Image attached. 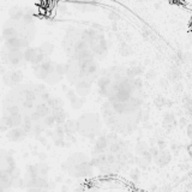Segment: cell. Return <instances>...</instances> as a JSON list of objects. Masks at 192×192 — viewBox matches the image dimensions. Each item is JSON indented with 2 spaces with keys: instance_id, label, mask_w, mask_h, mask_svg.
Returning a JSON list of instances; mask_svg holds the SVG:
<instances>
[{
  "instance_id": "1",
  "label": "cell",
  "mask_w": 192,
  "mask_h": 192,
  "mask_svg": "<svg viewBox=\"0 0 192 192\" xmlns=\"http://www.w3.org/2000/svg\"><path fill=\"white\" fill-rule=\"evenodd\" d=\"M27 135V132L23 130V129H19V127H13L7 132V138L11 140V142H19L24 139Z\"/></svg>"
},
{
  "instance_id": "2",
  "label": "cell",
  "mask_w": 192,
  "mask_h": 192,
  "mask_svg": "<svg viewBox=\"0 0 192 192\" xmlns=\"http://www.w3.org/2000/svg\"><path fill=\"white\" fill-rule=\"evenodd\" d=\"M163 126L166 127L167 131H172L175 129L177 126V121H175V116L170 112H166L163 114Z\"/></svg>"
},
{
  "instance_id": "3",
  "label": "cell",
  "mask_w": 192,
  "mask_h": 192,
  "mask_svg": "<svg viewBox=\"0 0 192 192\" xmlns=\"http://www.w3.org/2000/svg\"><path fill=\"white\" fill-rule=\"evenodd\" d=\"M22 78H23V73L21 71H11L5 76V82L10 85H13L19 83Z\"/></svg>"
},
{
  "instance_id": "4",
  "label": "cell",
  "mask_w": 192,
  "mask_h": 192,
  "mask_svg": "<svg viewBox=\"0 0 192 192\" xmlns=\"http://www.w3.org/2000/svg\"><path fill=\"white\" fill-rule=\"evenodd\" d=\"M7 58L8 62H11L12 65H18L24 58V53H22L19 49H10Z\"/></svg>"
},
{
  "instance_id": "5",
  "label": "cell",
  "mask_w": 192,
  "mask_h": 192,
  "mask_svg": "<svg viewBox=\"0 0 192 192\" xmlns=\"http://www.w3.org/2000/svg\"><path fill=\"white\" fill-rule=\"evenodd\" d=\"M170 160H172L170 153L167 151V150H161L160 155H159L157 159H156V162H157V165H159L160 167H163V166L168 165L169 162H170Z\"/></svg>"
},
{
  "instance_id": "6",
  "label": "cell",
  "mask_w": 192,
  "mask_h": 192,
  "mask_svg": "<svg viewBox=\"0 0 192 192\" xmlns=\"http://www.w3.org/2000/svg\"><path fill=\"white\" fill-rule=\"evenodd\" d=\"M10 17H11V19H13V21H17V22H21L22 21V18H23L24 16V8L22 7H18V6H15V7H12L10 10Z\"/></svg>"
},
{
  "instance_id": "7",
  "label": "cell",
  "mask_w": 192,
  "mask_h": 192,
  "mask_svg": "<svg viewBox=\"0 0 192 192\" xmlns=\"http://www.w3.org/2000/svg\"><path fill=\"white\" fill-rule=\"evenodd\" d=\"M79 126V124L77 123L76 120H69L67 123L64 124V127H65V132L67 133V135H71V133H73V132H76L78 131V127Z\"/></svg>"
},
{
  "instance_id": "8",
  "label": "cell",
  "mask_w": 192,
  "mask_h": 192,
  "mask_svg": "<svg viewBox=\"0 0 192 192\" xmlns=\"http://www.w3.org/2000/svg\"><path fill=\"white\" fill-rule=\"evenodd\" d=\"M38 49L36 48H27L25 49V52H24V59L27 60V62H32L35 60V58H36V55L38 54Z\"/></svg>"
},
{
  "instance_id": "9",
  "label": "cell",
  "mask_w": 192,
  "mask_h": 192,
  "mask_svg": "<svg viewBox=\"0 0 192 192\" xmlns=\"http://www.w3.org/2000/svg\"><path fill=\"white\" fill-rule=\"evenodd\" d=\"M167 77H168V81L173 82V83H178L179 79H180V77H181V73H180V71H179L177 67H172V69L168 71Z\"/></svg>"
},
{
  "instance_id": "10",
  "label": "cell",
  "mask_w": 192,
  "mask_h": 192,
  "mask_svg": "<svg viewBox=\"0 0 192 192\" xmlns=\"http://www.w3.org/2000/svg\"><path fill=\"white\" fill-rule=\"evenodd\" d=\"M54 116V119H55V121H57V124H62L65 123V120H66V116H67V114H66V112L64 111V109H58V111H53V114H52Z\"/></svg>"
},
{
  "instance_id": "11",
  "label": "cell",
  "mask_w": 192,
  "mask_h": 192,
  "mask_svg": "<svg viewBox=\"0 0 192 192\" xmlns=\"http://www.w3.org/2000/svg\"><path fill=\"white\" fill-rule=\"evenodd\" d=\"M127 76L131 77V78H135V77L139 76L143 73V66H139V65H136V66H131L130 69L127 70Z\"/></svg>"
},
{
  "instance_id": "12",
  "label": "cell",
  "mask_w": 192,
  "mask_h": 192,
  "mask_svg": "<svg viewBox=\"0 0 192 192\" xmlns=\"http://www.w3.org/2000/svg\"><path fill=\"white\" fill-rule=\"evenodd\" d=\"M40 52L43 54L45 57H48V55H51L52 52H53L54 47L52 43H49V42H45V43H42L41 46H40Z\"/></svg>"
},
{
  "instance_id": "13",
  "label": "cell",
  "mask_w": 192,
  "mask_h": 192,
  "mask_svg": "<svg viewBox=\"0 0 192 192\" xmlns=\"http://www.w3.org/2000/svg\"><path fill=\"white\" fill-rule=\"evenodd\" d=\"M36 112H37V113L41 115V116L46 118V116H48V115H49V112H51V107H49L47 103H41V105H38L37 107H36Z\"/></svg>"
},
{
  "instance_id": "14",
  "label": "cell",
  "mask_w": 192,
  "mask_h": 192,
  "mask_svg": "<svg viewBox=\"0 0 192 192\" xmlns=\"http://www.w3.org/2000/svg\"><path fill=\"white\" fill-rule=\"evenodd\" d=\"M49 107L52 108L53 111H58V109H62V106H64V103H62V101L60 99H53L52 97V100L49 101L48 103H47Z\"/></svg>"
},
{
  "instance_id": "15",
  "label": "cell",
  "mask_w": 192,
  "mask_h": 192,
  "mask_svg": "<svg viewBox=\"0 0 192 192\" xmlns=\"http://www.w3.org/2000/svg\"><path fill=\"white\" fill-rule=\"evenodd\" d=\"M27 173H28V175L30 177V179H36V178H38V175H40V174H38L37 166H34V165L27 167Z\"/></svg>"
},
{
  "instance_id": "16",
  "label": "cell",
  "mask_w": 192,
  "mask_h": 192,
  "mask_svg": "<svg viewBox=\"0 0 192 192\" xmlns=\"http://www.w3.org/2000/svg\"><path fill=\"white\" fill-rule=\"evenodd\" d=\"M112 83V81H111V78L109 77H102L99 79V88L100 89H108L109 88V85Z\"/></svg>"
},
{
  "instance_id": "17",
  "label": "cell",
  "mask_w": 192,
  "mask_h": 192,
  "mask_svg": "<svg viewBox=\"0 0 192 192\" xmlns=\"http://www.w3.org/2000/svg\"><path fill=\"white\" fill-rule=\"evenodd\" d=\"M167 103H168V100H167L166 97H163V96H157V97L155 99V101H154L155 107H157V108L165 107V106H167Z\"/></svg>"
},
{
  "instance_id": "18",
  "label": "cell",
  "mask_w": 192,
  "mask_h": 192,
  "mask_svg": "<svg viewBox=\"0 0 192 192\" xmlns=\"http://www.w3.org/2000/svg\"><path fill=\"white\" fill-rule=\"evenodd\" d=\"M119 51H120V54L124 55V57H129V55L132 54V48H131L127 43H121Z\"/></svg>"
},
{
  "instance_id": "19",
  "label": "cell",
  "mask_w": 192,
  "mask_h": 192,
  "mask_svg": "<svg viewBox=\"0 0 192 192\" xmlns=\"http://www.w3.org/2000/svg\"><path fill=\"white\" fill-rule=\"evenodd\" d=\"M108 142H109V139H108V137H106V136H101V137H99L97 138V140H96V145L100 146L101 149H106V146L108 145Z\"/></svg>"
},
{
  "instance_id": "20",
  "label": "cell",
  "mask_w": 192,
  "mask_h": 192,
  "mask_svg": "<svg viewBox=\"0 0 192 192\" xmlns=\"http://www.w3.org/2000/svg\"><path fill=\"white\" fill-rule=\"evenodd\" d=\"M121 149H123V148H121V144H120V140L113 142V143H111V145H109V150H111V153L112 154H118Z\"/></svg>"
},
{
  "instance_id": "21",
  "label": "cell",
  "mask_w": 192,
  "mask_h": 192,
  "mask_svg": "<svg viewBox=\"0 0 192 192\" xmlns=\"http://www.w3.org/2000/svg\"><path fill=\"white\" fill-rule=\"evenodd\" d=\"M131 85H132V89H142L143 81L140 78H133V79H131Z\"/></svg>"
},
{
  "instance_id": "22",
  "label": "cell",
  "mask_w": 192,
  "mask_h": 192,
  "mask_svg": "<svg viewBox=\"0 0 192 192\" xmlns=\"http://www.w3.org/2000/svg\"><path fill=\"white\" fill-rule=\"evenodd\" d=\"M55 72H57L58 75L62 76L64 73L67 72V65H64V64H57V65H55Z\"/></svg>"
},
{
  "instance_id": "23",
  "label": "cell",
  "mask_w": 192,
  "mask_h": 192,
  "mask_svg": "<svg viewBox=\"0 0 192 192\" xmlns=\"http://www.w3.org/2000/svg\"><path fill=\"white\" fill-rule=\"evenodd\" d=\"M136 150H137V153H138L139 155H142L144 151L149 150V148L146 145V143H144V142H139L138 144H137V146H136Z\"/></svg>"
},
{
  "instance_id": "24",
  "label": "cell",
  "mask_w": 192,
  "mask_h": 192,
  "mask_svg": "<svg viewBox=\"0 0 192 192\" xmlns=\"http://www.w3.org/2000/svg\"><path fill=\"white\" fill-rule=\"evenodd\" d=\"M60 79H62V76L58 75L57 72H54V73H52V75L48 76V78H47L46 81L47 82H49V83H55V82H59Z\"/></svg>"
},
{
  "instance_id": "25",
  "label": "cell",
  "mask_w": 192,
  "mask_h": 192,
  "mask_svg": "<svg viewBox=\"0 0 192 192\" xmlns=\"http://www.w3.org/2000/svg\"><path fill=\"white\" fill-rule=\"evenodd\" d=\"M43 123H45V125L48 126V127H52L57 121H55V119H54L53 115H48V116H46V118L43 119Z\"/></svg>"
},
{
  "instance_id": "26",
  "label": "cell",
  "mask_w": 192,
  "mask_h": 192,
  "mask_svg": "<svg viewBox=\"0 0 192 192\" xmlns=\"http://www.w3.org/2000/svg\"><path fill=\"white\" fill-rule=\"evenodd\" d=\"M139 168H136V169H133V170H131V173H130V178H131V180L132 181H135V183H137L138 181V179H139Z\"/></svg>"
},
{
  "instance_id": "27",
  "label": "cell",
  "mask_w": 192,
  "mask_h": 192,
  "mask_svg": "<svg viewBox=\"0 0 192 192\" xmlns=\"http://www.w3.org/2000/svg\"><path fill=\"white\" fill-rule=\"evenodd\" d=\"M149 153L151 154L154 159H157V156L160 155L161 150L159 149V146H149Z\"/></svg>"
},
{
  "instance_id": "28",
  "label": "cell",
  "mask_w": 192,
  "mask_h": 192,
  "mask_svg": "<svg viewBox=\"0 0 192 192\" xmlns=\"http://www.w3.org/2000/svg\"><path fill=\"white\" fill-rule=\"evenodd\" d=\"M136 163H137V166H138V168L140 169H146V167H148V165H149V162L145 161L143 157H139V159H137V161H136Z\"/></svg>"
},
{
  "instance_id": "29",
  "label": "cell",
  "mask_w": 192,
  "mask_h": 192,
  "mask_svg": "<svg viewBox=\"0 0 192 192\" xmlns=\"http://www.w3.org/2000/svg\"><path fill=\"white\" fill-rule=\"evenodd\" d=\"M38 168V174L40 175H46L47 173H48V170H49V168H48V166L47 165H45V163H42V165H40V166H37Z\"/></svg>"
},
{
  "instance_id": "30",
  "label": "cell",
  "mask_w": 192,
  "mask_h": 192,
  "mask_svg": "<svg viewBox=\"0 0 192 192\" xmlns=\"http://www.w3.org/2000/svg\"><path fill=\"white\" fill-rule=\"evenodd\" d=\"M90 165H91V167H99L100 168L101 166H102V162H101L99 156H94L91 159V161H90Z\"/></svg>"
},
{
  "instance_id": "31",
  "label": "cell",
  "mask_w": 192,
  "mask_h": 192,
  "mask_svg": "<svg viewBox=\"0 0 192 192\" xmlns=\"http://www.w3.org/2000/svg\"><path fill=\"white\" fill-rule=\"evenodd\" d=\"M12 185H13L15 187L22 189V187H24V185H27V183H25L24 180H22V179H18V178H16V179H13V183H12Z\"/></svg>"
},
{
  "instance_id": "32",
  "label": "cell",
  "mask_w": 192,
  "mask_h": 192,
  "mask_svg": "<svg viewBox=\"0 0 192 192\" xmlns=\"http://www.w3.org/2000/svg\"><path fill=\"white\" fill-rule=\"evenodd\" d=\"M71 103H72V106H73V107L75 108H79L81 107V106H82V105H83V100H82V99H79V97H75V99H73V100L71 101Z\"/></svg>"
},
{
  "instance_id": "33",
  "label": "cell",
  "mask_w": 192,
  "mask_h": 192,
  "mask_svg": "<svg viewBox=\"0 0 192 192\" xmlns=\"http://www.w3.org/2000/svg\"><path fill=\"white\" fill-rule=\"evenodd\" d=\"M32 131H34V135H35V136H38V135H40V133L43 131V127H42V126H41V125L37 123L36 125H34V127H32Z\"/></svg>"
},
{
  "instance_id": "34",
  "label": "cell",
  "mask_w": 192,
  "mask_h": 192,
  "mask_svg": "<svg viewBox=\"0 0 192 192\" xmlns=\"http://www.w3.org/2000/svg\"><path fill=\"white\" fill-rule=\"evenodd\" d=\"M7 111H8V113H10V115L19 114V107H18V106H11Z\"/></svg>"
},
{
  "instance_id": "35",
  "label": "cell",
  "mask_w": 192,
  "mask_h": 192,
  "mask_svg": "<svg viewBox=\"0 0 192 192\" xmlns=\"http://www.w3.org/2000/svg\"><path fill=\"white\" fill-rule=\"evenodd\" d=\"M34 91L36 92V94H40V95H42V94H45V85H36V86H35V90H34Z\"/></svg>"
},
{
  "instance_id": "36",
  "label": "cell",
  "mask_w": 192,
  "mask_h": 192,
  "mask_svg": "<svg viewBox=\"0 0 192 192\" xmlns=\"http://www.w3.org/2000/svg\"><path fill=\"white\" fill-rule=\"evenodd\" d=\"M166 145H167V144H166V142H165V140H162V139H157V145L156 146H159V149H160V150H166Z\"/></svg>"
},
{
  "instance_id": "37",
  "label": "cell",
  "mask_w": 192,
  "mask_h": 192,
  "mask_svg": "<svg viewBox=\"0 0 192 192\" xmlns=\"http://www.w3.org/2000/svg\"><path fill=\"white\" fill-rule=\"evenodd\" d=\"M30 116H31V120H32L34 123H38V120H40V118H41V115L38 114L36 111H35V112H34V113H32Z\"/></svg>"
},
{
  "instance_id": "38",
  "label": "cell",
  "mask_w": 192,
  "mask_h": 192,
  "mask_svg": "<svg viewBox=\"0 0 192 192\" xmlns=\"http://www.w3.org/2000/svg\"><path fill=\"white\" fill-rule=\"evenodd\" d=\"M155 77H156V72H155L154 70H150V71L146 72V78H148V79H154Z\"/></svg>"
},
{
  "instance_id": "39",
  "label": "cell",
  "mask_w": 192,
  "mask_h": 192,
  "mask_svg": "<svg viewBox=\"0 0 192 192\" xmlns=\"http://www.w3.org/2000/svg\"><path fill=\"white\" fill-rule=\"evenodd\" d=\"M54 143H55V145H58V146H65L66 145V143H65L64 138L55 139V140H54Z\"/></svg>"
},
{
  "instance_id": "40",
  "label": "cell",
  "mask_w": 192,
  "mask_h": 192,
  "mask_svg": "<svg viewBox=\"0 0 192 192\" xmlns=\"http://www.w3.org/2000/svg\"><path fill=\"white\" fill-rule=\"evenodd\" d=\"M41 97H42V100L45 101V102H47V103H48L49 101L52 100V97H51V95H49L48 92H45V94H42V95H41Z\"/></svg>"
},
{
  "instance_id": "41",
  "label": "cell",
  "mask_w": 192,
  "mask_h": 192,
  "mask_svg": "<svg viewBox=\"0 0 192 192\" xmlns=\"http://www.w3.org/2000/svg\"><path fill=\"white\" fill-rule=\"evenodd\" d=\"M160 86L163 89H167L168 88V79H161L160 81Z\"/></svg>"
},
{
  "instance_id": "42",
  "label": "cell",
  "mask_w": 192,
  "mask_h": 192,
  "mask_svg": "<svg viewBox=\"0 0 192 192\" xmlns=\"http://www.w3.org/2000/svg\"><path fill=\"white\" fill-rule=\"evenodd\" d=\"M186 133H187V136L190 138H192V123L186 126Z\"/></svg>"
},
{
  "instance_id": "43",
  "label": "cell",
  "mask_w": 192,
  "mask_h": 192,
  "mask_svg": "<svg viewBox=\"0 0 192 192\" xmlns=\"http://www.w3.org/2000/svg\"><path fill=\"white\" fill-rule=\"evenodd\" d=\"M139 116H140V120H142V121H144V123L149 120V114H148V112H145V113H140Z\"/></svg>"
},
{
  "instance_id": "44",
  "label": "cell",
  "mask_w": 192,
  "mask_h": 192,
  "mask_svg": "<svg viewBox=\"0 0 192 192\" xmlns=\"http://www.w3.org/2000/svg\"><path fill=\"white\" fill-rule=\"evenodd\" d=\"M187 125H189V123H187L186 118H180V120H179V126L185 127V126H187Z\"/></svg>"
},
{
  "instance_id": "45",
  "label": "cell",
  "mask_w": 192,
  "mask_h": 192,
  "mask_svg": "<svg viewBox=\"0 0 192 192\" xmlns=\"http://www.w3.org/2000/svg\"><path fill=\"white\" fill-rule=\"evenodd\" d=\"M32 102H34V101L24 100V103H23L24 108H31V107H32Z\"/></svg>"
},
{
  "instance_id": "46",
  "label": "cell",
  "mask_w": 192,
  "mask_h": 192,
  "mask_svg": "<svg viewBox=\"0 0 192 192\" xmlns=\"http://www.w3.org/2000/svg\"><path fill=\"white\" fill-rule=\"evenodd\" d=\"M173 88H174V90H175V91H180V90L183 89V84L178 82V83H174V86H173Z\"/></svg>"
},
{
  "instance_id": "47",
  "label": "cell",
  "mask_w": 192,
  "mask_h": 192,
  "mask_svg": "<svg viewBox=\"0 0 192 192\" xmlns=\"http://www.w3.org/2000/svg\"><path fill=\"white\" fill-rule=\"evenodd\" d=\"M67 97L70 99V101H72L75 97H76V94H75V91L73 90H70V91H67Z\"/></svg>"
},
{
  "instance_id": "48",
  "label": "cell",
  "mask_w": 192,
  "mask_h": 192,
  "mask_svg": "<svg viewBox=\"0 0 192 192\" xmlns=\"http://www.w3.org/2000/svg\"><path fill=\"white\" fill-rule=\"evenodd\" d=\"M143 37L145 38V40H149L150 38V35H151V31H149V30H144L143 31Z\"/></svg>"
},
{
  "instance_id": "49",
  "label": "cell",
  "mask_w": 192,
  "mask_h": 192,
  "mask_svg": "<svg viewBox=\"0 0 192 192\" xmlns=\"http://www.w3.org/2000/svg\"><path fill=\"white\" fill-rule=\"evenodd\" d=\"M109 18L113 19V21H115V19H118V15L114 13V12H112V13H109Z\"/></svg>"
},
{
  "instance_id": "50",
  "label": "cell",
  "mask_w": 192,
  "mask_h": 192,
  "mask_svg": "<svg viewBox=\"0 0 192 192\" xmlns=\"http://www.w3.org/2000/svg\"><path fill=\"white\" fill-rule=\"evenodd\" d=\"M55 187V184H54V181H48V190H52Z\"/></svg>"
},
{
  "instance_id": "51",
  "label": "cell",
  "mask_w": 192,
  "mask_h": 192,
  "mask_svg": "<svg viewBox=\"0 0 192 192\" xmlns=\"http://www.w3.org/2000/svg\"><path fill=\"white\" fill-rule=\"evenodd\" d=\"M38 157H40V160H42V161H43V160H46V154L45 153H40L38 154Z\"/></svg>"
},
{
  "instance_id": "52",
  "label": "cell",
  "mask_w": 192,
  "mask_h": 192,
  "mask_svg": "<svg viewBox=\"0 0 192 192\" xmlns=\"http://www.w3.org/2000/svg\"><path fill=\"white\" fill-rule=\"evenodd\" d=\"M172 150L178 151V150H179V145H178V144H172Z\"/></svg>"
},
{
  "instance_id": "53",
  "label": "cell",
  "mask_w": 192,
  "mask_h": 192,
  "mask_svg": "<svg viewBox=\"0 0 192 192\" xmlns=\"http://www.w3.org/2000/svg\"><path fill=\"white\" fill-rule=\"evenodd\" d=\"M62 177H58V178H55V181H57V183H60V181H62Z\"/></svg>"
},
{
  "instance_id": "54",
  "label": "cell",
  "mask_w": 192,
  "mask_h": 192,
  "mask_svg": "<svg viewBox=\"0 0 192 192\" xmlns=\"http://www.w3.org/2000/svg\"><path fill=\"white\" fill-rule=\"evenodd\" d=\"M38 192H48V190H47V189H40V191Z\"/></svg>"
},
{
  "instance_id": "55",
  "label": "cell",
  "mask_w": 192,
  "mask_h": 192,
  "mask_svg": "<svg viewBox=\"0 0 192 192\" xmlns=\"http://www.w3.org/2000/svg\"><path fill=\"white\" fill-rule=\"evenodd\" d=\"M62 192H66V186H62Z\"/></svg>"
},
{
  "instance_id": "56",
  "label": "cell",
  "mask_w": 192,
  "mask_h": 192,
  "mask_svg": "<svg viewBox=\"0 0 192 192\" xmlns=\"http://www.w3.org/2000/svg\"><path fill=\"white\" fill-rule=\"evenodd\" d=\"M140 1H144V0H140Z\"/></svg>"
}]
</instances>
